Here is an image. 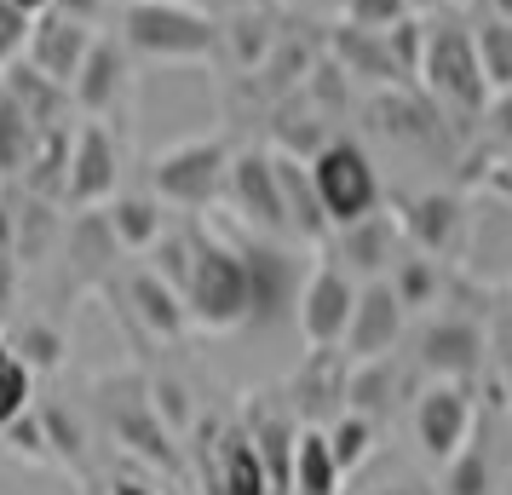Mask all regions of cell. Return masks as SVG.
Returning <instances> with one entry per match:
<instances>
[{
  "mask_svg": "<svg viewBox=\"0 0 512 495\" xmlns=\"http://www.w3.org/2000/svg\"><path fill=\"white\" fill-rule=\"evenodd\" d=\"M116 6H121V0H116Z\"/></svg>",
  "mask_w": 512,
  "mask_h": 495,
  "instance_id": "obj_46",
  "label": "cell"
},
{
  "mask_svg": "<svg viewBox=\"0 0 512 495\" xmlns=\"http://www.w3.org/2000/svg\"><path fill=\"white\" fill-rule=\"evenodd\" d=\"M12 352L29 363V375H35V369H58V363H64V334L52 329V323H24L18 340H12Z\"/></svg>",
  "mask_w": 512,
  "mask_h": 495,
  "instance_id": "obj_31",
  "label": "cell"
},
{
  "mask_svg": "<svg viewBox=\"0 0 512 495\" xmlns=\"http://www.w3.org/2000/svg\"><path fill=\"white\" fill-rule=\"evenodd\" d=\"M116 35L133 64H208L225 47V24L196 0H121Z\"/></svg>",
  "mask_w": 512,
  "mask_h": 495,
  "instance_id": "obj_1",
  "label": "cell"
},
{
  "mask_svg": "<svg viewBox=\"0 0 512 495\" xmlns=\"http://www.w3.org/2000/svg\"><path fill=\"white\" fill-rule=\"evenodd\" d=\"M403 18H415L409 0H340V24L369 29V35H386V29H397Z\"/></svg>",
  "mask_w": 512,
  "mask_h": 495,
  "instance_id": "obj_30",
  "label": "cell"
},
{
  "mask_svg": "<svg viewBox=\"0 0 512 495\" xmlns=\"http://www.w3.org/2000/svg\"><path fill=\"white\" fill-rule=\"evenodd\" d=\"M415 81L438 98L443 110L478 121V110L489 104L484 70H478V41H472V24L455 18V12H426L420 18V64Z\"/></svg>",
  "mask_w": 512,
  "mask_h": 495,
  "instance_id": "obj_3",
  "label": "cell"
},
{
  "mask_svg": "<svg viewBox=\"0 0 512 495\" xmlns=\"http://www.w3.org/2000/svg\"><path fill=\"white\" fill-rule=\"evenodd\" d=\"M305 167H311L317 202H323V213H328V231L380 213V173H374L369 150L357 139H323L317 156H305Z\"/></svg>",
  "mask_w": 512,
  "mask_h": 495,
  "instance_id": "obj_5",
  "label": "cell"
},
{
  "mask_svg": "<svg viewBox=\"0 0 512 495\" xmlns=\"http://www.w3.org/2000/svg\"><path fill=\"white\" fill-rule=\"evenodd\" d=\"M397 398V363L392 357H363V363H351L346 357V409L357 415H386Z\"/></svg>",
  "mask_w": 512,
  "mask_h": 495,
  "instance_id": "obj_24",
  "label": "cell"
},
{
  "mask_svg": "<svg viewBox=\"0 0 512 495\" xmlns=\"http://www.w3.org/2000/svg\"><path fill=\"white\" fill-rule=\"evenodd\" d=\"M484 340H489V352H495V357H501V363L512 369V300H507L501 311H495V323H489Z\"/></svg>",
  "mask_w": 512,
  "mask_h": 495,
  "instance_id": "obj_37",
  "label": "cell"
},
{
  "mask_svg": "<svg viewBox=\"0 0 512 495\" xmlns=\"http://www.w3.org/2000/svg\"><path fill=\"white\" fill-rule=\"evenodd\" d=\"M110 6L116 0H52V12H64V18H75V24H87V29H104Z\"/></svg>",
  "mask_w": 512,
  "mask_h": 495,
  "instance_id": "obj_36",
  "label": "cell"
},
{
  "mask_svg": "<svg viewBox=\"0 0 512 495\" xmlns=\"http://www.w3.org/2000/svg\"><path fill=\"white\" fill-rule=\"evenodd\" d=\"M127 81H133V58L121 47V35H104V29H98L87 58H81V70H75V81H70V104L87 121H104L121 98H127Z\"/></svg>",
  "mask_w": 512,
  "mask_h": 495,
  "instance_id": "obj_14",
  "label": "cell"
},
{
  "mask_svg": "<svg viewBox=\"0 0 512 495\" xmlns=\"http://www.w3.org/2000/svg\"><path fill=\"white\" fill-rule=\"evenodd\" d=\"M334 248H340L334 265H351V271H363V277H386L392 260L403 254V231H397L392 213H369V219H357V225H340V231H334Z\"/></svg>",
  "mask_w": 512,
  "mask_h": 495,
  "instance_id": "obj_19",
  "label": "cell"
},
{
  "mask_svg": "<svg viewBox=\"0 0 512 495\" xmlns=\"http://www.w3.org/2000/svg\"><path fill=\"white\" fill-rule=\"evenodd\" d=\"M185 242H190V265H185V317H190V329H202V334L248 329L254 288H248L242 242H225V236H213L208 225H196Z\"/></svg>",
  "mask_w": 512,
  "mask_h": 495,
  "instance_id": "obj_2",
  "label": "cell"
},
{
  "mask_svg": "<svg viewBox=\"0 0 512 495\" xmlns=\"http://www.w3.org/2000/svg\"><path fill=\"white\" fill-rule=\"evenodd\" d=\"M369 495H432V484H386V490H369Z\"/></svg>",
  "mask_w": 512,
  "mask_h": 495,
  "instance_id": "obj_38",
  "label": "cell"
},
{
  "mask_svg": "<svg viewBox=\"0 0 512 495\" xmlns=\"http://www.w3.org/2000/svg\"><path fill=\"white\" fill-rule=\"evenodd\" d=\"M288 490H294V495H340V490H346V472H340V461H334L323 426H300Z\"/></svg>",
  "mask_w": 512,
  "mask_h": 495,
  "instance_id": "obj_22",
  "label": "cell"
},
{
  "mask_svg": "<svg viewBox=\"0 0 512 495\" xmlns=\"http://www.w3.org/2000/svg\"><path fill=\"white\" fill-rule=\"evenodd\" d=\"M219 202L236 213V225H242L248 236H265V242H282V236H288L271 150H236L231 173H225V196H219Z\"/></svg>",
  "mask_w": 512,
  "mask_h": 495,
  "instance_id": "obj_7",
  "label": "cell"
},
{
  "mask_svg": "<svg viewBox=\"0 0 512 495\" xmlns=\"http://www.w3.org/2000/svg\"><path fill=\"white\" fill-rule=\"evenodd\" d=\"M472 438V386L466 380H432L415 398V444L426 461H449Z\"/></svg>",
  "mask_w": 512,
  "mask_h": 495,
  "instance_id": "obj_12",
  "label": "cell"
},
{
  "mask_svg": "<svg viewBox=\"0 0 512 495\" xmlns=\"http://www.w3.org/2000/svg\"><path fill=\"white\" fill-rule=\"evenodd\" d=\"M443 495H489V449L466 438L449 461H443Z\"/></svg>",
  "mask_w": 512,
  "mask_h": 495,
  "instance_id": "obj_29",
  "label": "cell"
},
{
  "mask_svg": "<svg viewBox=\"0 0 512 495\" xmlns=\"http://www.w3.org/2000/svg\"><path fill=\"white\" fill-rule=\"evenodd\" d=\"M478 121H484V139L507 156L512 150V87L507 93H489V104L478 110Z\"/></svg>",
  "mask_w": 512,
  "mask_h": 495,
  "instance_id": "obj_34",
  "label": "cell"
},
{
  "mask_svg": "<svg viewBox=\"0 0 512 495\" xmlns=\"http://www.w3.org/2000/svg\"><path fill=\"white\" fill-rule=\"evenodd\" d=\"M472 41H478V70H484L489 93H507L512 87V18H495L484 12L472 24Z\"/></svg>",
  "mask_w": 512,
  "mask_h": 495,
  "instance_id": "obj_26",
  "label": "cell"
},
{
  "mask_svg": "<svg viewBox=\"0 0 512 495\" xmlns=\"http://www.w3.org/2000/svg\"><path fill=\"white\" fill-rule=\"evenodd\" d=\"M403 329H409V311H403V300L392 294V283H386V277H369V283L357 288V306H351L340 352H346L351 363H363V357H392Z\"/></svg>",
  "mask_w": 512,
  "mask_h": 495,
  "instance_id": "obj_13",
  "label": "cell"
},
{
  "mask_svg": "<svg viewBox=\"0 0 512 495\" xmlns=\"http://www.w3.org/2000/svg\"><path fill=\"white\" fill-rule=\"evenodd\" d=\"M18 277H24V260H18V231H12V202L0 190V317L18 300Z\"/></svg>",
  "mask_w": 512,
  "mask_h": 495,
  "instance_id": "obj_32",
  "label": "cell"
},
{
  "mask_svg": "<svg viewBox=\"0 0 512 495\" xmlns=\"http://www.w3.org/2000/svg\"><path fill=\"white\" fill-rule=\"evenodd\" d=\"M202 484H208V495H271V478H265V461H259L248 426L213 432V444L202 449Z\"/></svg>",
  "mask_w": 512,
  "mask_h": 495,
  "instance_id": "obj_15",
  "label": "cell"
},
{
  "mask_svg": "<svg viewBox=\"0 0 512 495\" xmlns=\"http://www.w3.org/2000/svg\"><path fill=\"white\" fill-rule=\"evenodd\" d=\"M351 306H357V283H351L346 265H334V260L311 265L300 283V306H294V323H300L305 346L311 352H340Z\"/></svg>",
  "mask_w": 512,
  "mask_h": 495,
  "instance_id": "obj_8",
  "label": "cell"
},
{
  "mask_svg": "<svg viewBox=\"0 0 512 495\" xmlns=\"http://www.w3.org/2000/svg\"><path fill=\"white\" fill-rule=\"evenodd\" d=\"M507 173H512V150H507Z\"/></svg>",
  "mask_w": 512,
  "mask_h": 495,
  "instance_id": "obj_44",
  "label": "cell"
},
{
  "mask_svg": "<svg viewBox=\"0 0 512 495\" xmlns=\"http://www.w3.org/2000/svg\"><path fill=\"white\" fill-rule=\"evenodd\" d=\"M397 231H403V242H409L415 254L449 260V254H461V248H466L472 208H466V196H455V190H420V196L403 202Z\"/></svg>",
  "mask_w": 512,
  "mask_h": 495,
  "instance_id": "obj_10",
  "label": "cell"
},
{
  "mask_svg": "<svg viewBox=\"0 0 512 495\" xmlns=\"http://www.w3.org/2000/svg\"><path fill=\"white\" fill-rule=\"evenodd\" d=\"M12 6H24V12H47L52 0H12Z\"/></svg>",
  "mask_w": 512,
  "mask_h": 495,
  "instance_id": "obj_43",
  "label": "cell"
},
{
  "mask_svg": "<svg viewBox=\"0 0 512 495\" xmlns=\"http://www.w3.org/2000/svg\"><path fill=\"white\" fill-rule=\"evenodd\" d=\"M104 219H110V231H116L121 254H150L156 242H162V202L156 196H127L116 190L110 202H104Z\"/></svg>",
  "mask_w": 512,
  "mask_h": 495,
  "instance_id": "obj_23",
  "label": "cell"
},
{
  "mask_svg": "<svg viewBox=\"0 0 512 495\" xmlns=\"http://www.w3.org/2000/svg\"><path fill=\"white\" fill-rule=\"evenodd\" d=\"M231 139L225 133H202V139H179L167 144L162 156L150 162V196L162 208H190L202 213L225 196V173H231Z\"/></svg>",
  "mask_w": 512,
  "mask_h": 495,
  "instance_id": "obj_4",
  "label": "cell"
},
{
  "mask_svg": "<svg viewBox=\"0 0 512 495\" xmlns=\"http://www.w3.org/2000/svg\"><path fill=\"white\" fill-rule=\"evenodd\" d=\"M29 403H35V375H29L24 357H18L12 346H6V340H0V432L18 421Z\"/></svg>",
  "mask_w": 512,
  "mask_h": 495,
  "instance_id": "obj_28",
  "label": "cell"
},
{
  "mask_svg": "<svg viewBox=\"0 0 512 495\" xmlns=\"http://www.w3.org/2000/svg\"><path fill=\"white\" fill-rule=\"evenodd\" d=\"M271 167H277L288 236H300V242H328V213H323V202H317V185H311V167H305V156L277 150V156H271Z\"/></svg>",
  "mask_w": 512,
  "mask_h": 495,
  "instance_id": "obj_20",
  "label": "cell"
},
{
  "mask_svg": "<svg viewBox=\"0 0 512 495\" xmlns=\"http://www.w3.org/2000/svg\"><path fill=\"white\" fill-rule=\"evenodd\" d=\"M415 357L432 380H466V386H478L489 340L472 317H426L415 334Z\"/></svg>",
  "mask_w": 512,
  "mask_h": 495,
  "instance_id": "obj_11",
  "label": "cell"
},
{
  "mask_svg": "<svg viewBox=\"0 0 512 495\" xmlns=\"http://www.w3.org/2000/svg\"><path fill=\"white\" fill-rule=\"evenodd\" d=\"M219 6H231V12H271L277 0H219Z\"/></svg>",
  "mask_w": 512,
  "mask_h": 495,
  "instance_id": "obj_39",
  "label": "cell"
},
{
  "mask_svg": "<svg viewBox=\"0 0 512 495\" xmlns=\"http://www.w3.org/2000/svg\"><path fill=\"white\" fill-rule=\"evenodd\" d=\"M386 283H392V294L403 300V311H432L438 294H443L438 260H432V254H415V248L392 260V277H386Z\"/></svg>",
  "mask_w": 512,
  "mask_h": 495,
  "instance_id": "obj_25",
  "label": "cell"
},
{
  "mask_svg": "<svg viewBox=\"0 0 512 495\" xmlns=\"http://www.w3.org/2000/svg\"><path fill=\"white\" fill-rule=\"evenodd\" d=\"M29 29H35V12L12 6V0H0V70H12V64L24 58Z\"/></svg>",
  "mask_w": 512,
  "mask_h": 495,
  "instance_id": "obj_33",
  "label": "cell"
},
{
  "mask_svg": "<svg viewBox=\"0 0 512 495\" xmlns=\"http://www.w3.org/2000/svg\"><path fill=\"white\" fill-rule=\"evenodd\" d=\"M323 432H328V449H334L340 472H357L374 455V444H380V421L374 415H357V409H340Z\"/></svg>",
  "mask_w": 512,
  "mask_h": 495,
  "instance_id": "obj_27",
  "label": "cell"
},
{
  "mask_svg": "<svg viewBox=\"0 0 512 495\" xmlns=\"http://www.w3.org/2000/svg\"><path fill=\"white\" fill-rule=\"evenodd\" d=\"M121 242L116 231H110V219H104V208H87L70 219V231H64V265H70V277L81 288H93L98 277H110V265H116Z\"/></svg>",
  "mask_w": 512,
  "mask_h": 495,
  "instance_id": "obj_21",
  "label": "cell"
},
{
  "mask_svg": "<svg viewBox=\"0 0 512 495\" xmlns=\"http://www.w3.org/2000/svg\"><path fill=\"white\" fill-rule=\"evenodd\" d=\"M98 29L75 24V18H64V12H35V29H29V47H24V64L35 75H47V81H58V87H70L75 70H81V58H87V47H93Z\"/></svg>",
  "mask_w": 512,
  "mask_h": 495,
  "instance_id": "obj_16",
  "label": "cell"
},
{
  "mask_svg": "<svg viewBox=\"0 0 512 495\" xmlns=\"http://www.w3.org/2000/svg\"><path fill=\"white\" fill-rule=\"evenodd\" d=\"M489 12H495V18H512V0H489Z\"/></svg>",
  "mask_w": 512,
  "mask_h": 495,
  "instance_id": "obj_42",
  "label": "cell"
},
{
  "mask_svg": "<svg viewBox=\"0 0 512 495\" xmlns=\"http://www.w3.org/2000/svg\"><path fill=\"white\" fill-rule=\"evenodd\" d=\"M242 242V260H248V288H254V311H248V329H271L282 323V311L300 306V283H305V265L300 254H288L265 236H236Z\"/></svg>",
  "mask_w": 512,
  "mask_h": 495,
  "instance_id": "obj_9",
  "label": "cell"
},
{
  "mask_svg": "<svg viewBox=\"0 0 512 495\" xmlns=\"http://www.w3.org/2000/svg\"><path fill=\"white\" fill-rule=\"evenodd\" d=\"M443 0H409V12H415V18H426V12H438Z\"/></svg>",
  "mask_w": 512,
  "mask_h": 495,
  "instance_id": "obj_41",
  "label": "cell"
},
{
  "mask_svg": "<svg viewBox=\"0 0 512 495\" xmlns=\"http://www.w3.org/2000/svg\"><path fill=\"white\" fill-rule=\"evenodd\" d=\"M196 6H213V0H196Z\"/></svg>",
  "mask_w": 512,
  "mask_h": 495,
  "instance_id": "obj_45",
  "label": "cell"
},
{
  "mask_svg": "<svg viewBox=\"0 0 512 495\" xmlns=\"http://www.w3.org/2000/svg\"><path fill=\"white\" fill-rule=\"evenodd\" d=\"M150 392H156V398H150L156 421H162L167 432H185V426H190V409H185V392H179V380H156Z\"/></svg>",
  "mask_w": 512,
  "mask_h": 495,
  "instance_id": "obj_35",
  "label": "cell"
},
{
  "mask_svg": "<svg viewBox=\"0 0 512 495\" xmlns=\"http://www.w3.org/2000/svg\"><path fill=\"white\" fill-rule=\"evenodd\" d=\"M110 495H162V490H150V484H133V478H121V484H110Z\"/></svg>",
  "mask_w": 512,
  "mask_h": 495,
  "instance_id": "obj_40",
  "label": "cell"
},
{
  "mask_svg": "<svg viewBox=\"0 0 512 495\" xmlns=\"http://www.w3.org/2000/svg\"><path fill=\"white\" fill-rule=\"evenodd\" d=\"M340 357L346 352H311L305 369L288 380L282 398L305 415V426H328L340 409H346V363H340Z\"/></svg>",
  "mask_w": 512,
  "mask_h": 495,
  "instance_id": "obj_18",
  "label": "cell"
},
{
  "mask_svg": "<svg viewBox=\"0 0 512 495\" xmlns=\"http://www.w3.org/2000/svg\"><path fill=\"white\" fill-rule=\"evenodd\" d=\"M121 288H127V311L144 323V334H156V340H179V334L190 329L185 294H179V283H167L156 265H133V271L121 277Z\"/></svg>",
  "mask_w": 512,
  "mask_h": 495,
  "instance_id": "obj_17",
  "label": "cell"
},
{
  "mask_svg": "<svg viewBox=\"0 0 512 495\" xmlns=\"http://www.w3.org/2000/svg\"><path fill=\"white\" fill-rule=\"evenodd\" d=\"M116 190H121V150H116V133H110L104 121H75L70 167H64V196H58V208H70V213L104 208Z\"/></svg>",
  "mask_w": 512,
  "mask_h": 495,
  "instance_id": "obj_6",
  "label": "cell"
}]
</instances>
